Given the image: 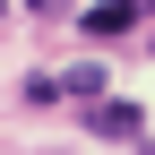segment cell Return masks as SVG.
<instances>
[{"instance_id":"cell-1","label":"cell","mask_w":155,"mask_h":155,"mask_svg":"<svg viewBox=\"0 0 155 155\" xmlns=\"http://www.w3.org/2000/svg\"><path fill=\"white\" fill-rule=\"evenodd\" d=\"M147 9H155V0H104V9H86V17H78V26H86L95 43H112V35H129V26H138Z\"/></svg>"},{"instance_id":"cell-2","label":"cell","mask_w":155,"mask_h":155,"mask_svg":"<svg viewBox=\"0 0 155 155\" xmlns=\"http://www.w3.org/2000/svg\"><path fill=\"white\" fill-rule=\"evenodd\" d=\"M86 121H95V138H138V104H104V95H95V112H86Z\"/></svg>"},{"instance_id":"cell-3","label":"cell","mask_w":155,"mask_h":155,"mask_svg":"<svg viewBox=\"0 0 155 155\" xmlns=\"http://www.w3.org/2000/svg\"><path fill=\"white\" fill-rule=\"evenodd\" d=\"M61 86H69V95H86V104H95V95H104V61H86V69H69Z\"/></svg>"},{"instance_id":"cell-4","label":"cell","mask_w":155,"mask_h":155,"mask_svg":"<svg viewBox=\"0 0 155 155\" xmlns=\"http://www.w3.org/2000/svg\"><path fill=\"white\" fill-rule=\"evenodd\" d=\"M26 9H35V17H61V9H69V0H26Z\"/></svg>"},{"instance_id":"cell-5","label":"cell","mask_w":155,"mask_h":155,"mask_svg":"<svg viewBox=\"0 0 155 155\" xmlns=\"http://www.w3.org/2000/svg\"><path fill=\"white\" fill-rule=\"evenodd\" d=\"M147 43H155V35H147Z\"/></svg>"}]
</instances>
